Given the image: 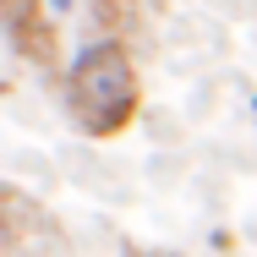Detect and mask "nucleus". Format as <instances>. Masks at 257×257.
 <instances>
[{
  "label": "nucleus",
  "instance_id": "nucleus-1",
  "mask_svg": "<svg viewBox=\"0 0 257 257\" xmlns=\"http://www.w3.org/2000/svg\"><path fill=\"white\" fill-rule=\"evenodd\" d=\"M66 104H71V120L88 137L126 132L132 115H137V66H132L126 44L104 39V44L77 50L71 77H66Z\"/></svg>",
  "mask_w": 257,
  "mask_h": 257
},
{
  "label": "nucleus",
  "instance_id": "nucleus-2",
  "mask_svg": "<svg viewBox=\"0 0 257 257\" xmlns=\"http://www.w3.org/2000/svg\"><path fill=\"white\" fill-rule=\"evenodd\" d=\"M0 252H11V224H6V213H0Z\"/></svg>",
  "mask_w": 257,
  "mask_h": 257
},
{
  "label": "nucleus",
  "instance_id": "nucleus-3",
  "mask_svg": "<svg viewBox=\"0 0 257 257\" xmlns=\"http://www.w3.org/2000/svg\"><path fill=\"white\" fill-rule=\"evenodd\" d=\"M44 6H50L55 17H66V11H71V6H77V0H44Z\"/></svg>",
  "mask_w": 257,
  "mask_h": 257
}]
</instances>
